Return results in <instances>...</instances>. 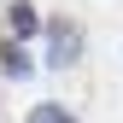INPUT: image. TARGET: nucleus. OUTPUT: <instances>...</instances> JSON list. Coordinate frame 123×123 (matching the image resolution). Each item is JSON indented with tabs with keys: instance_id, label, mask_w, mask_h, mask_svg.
<instances>
[{
	"instance_id": "f257e3e1",
	"label": "nucleus",
	"mask_w": 123,
	"mask_h": 123,
	"mask_svg": "<svg viewBox=\"0 0 123 123\" xmlns=\"http://www.w3.org/2000/svg\"><path fill=\"white\" fill-rule=\"evenodd\" d=\"M76 53H82V29H76L70 18H53L47 24V65L53 70H70Z\"/></svg>"
},
{
	"instance_id": "f03ea898",
	"label": "nucleus",
	"mask_w": 123,
	"mask_h": 123,
	"mask_svg": "<svg viewBox=\"0 0 123 123\" xmlns=\"http://www.w3.org/2000/svg\"><path fill=\"white\" fill-rule=\"evenodd\" d=\"M41 35V18L29 0H6V41H35Z\"/></svg>"
},
{
	"instance_id": "7ed1b4c3",
	"label": "nucleus",
	"mask_w": 123,
	"mask_h": 123,
	"mask_svg": "<svg viewBox=\"0 0 123 123\" xmlns=\"http://www.w3.org/2000/svg\"><path fill=\"white\" fill-rule=\"evenodd\" d=\"M24 123H76V111H70V105H59V100H47V105H35Z\"/></svg>"
},
{
	"instance_id": "20e7f679",
	"label": "nucleus",
	"mask_w": 123,
	"mask_h": 123,
	"mask_svg": "<svg viewBox=\"0 0 123 123\" xmlns=\"http://www.w3.org/2000/svg\"><path fill=\"white\" fill-rule=\"evenodd\" d=\"M0 65H6L12 76H29V59H24V47H18V41H0Z\"/></svg>"
}]
</instances>
